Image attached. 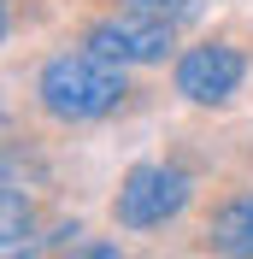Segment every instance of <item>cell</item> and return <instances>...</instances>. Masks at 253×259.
Segmentation results:
<instances>
[{"label":"cell","instance_id":"1","mask_svg":"<svg viewBox=\"0 0 253 259\" xmlns=\"http://www.w3.org/2000/svg\"><path fill=\"white\" fill-rule=\"evenodd\" d=\"M35 106L59 124H100V118L124 112L130 106V77L124 65L106 59L95 48H71L41 59L35 71Z\"/></svg>","mask_w":253,"mask_h":259},{"label":"cell","instance_id":"2","mask_svg":"<svg viewBox=\"0 0 253 259\" xmlns=\"http://www.w3.org/2000/svg\"><path fill=\"white\" fill-rule=\"evenodd\" d=\"M189 200H194V177L183 171V165L142 159V165L124 171V183H118V194H112V224L159 230V224H171V218H183Z\"/></svg>","mask_w":253,"mask_h":259},{"label":"cell","instance_id":"3","mask_svg":"<svg viewBox=\"0 0 253 259\" xmlns=\"http://www.w3.org/2000/svg\"><path fill=\"white\" fill-rule=\"evenodd\" d=\"M82 48L106 53L118 65H165L171 48H177V24L159 18V12H142V6H124L112 18H95L82 30Z\"/></svg>","mask_w":253,"mask_h":259},{"label":"cell","instance_id":"4","mask_svg":"<svg viewBox=\"0 0 253 259\" xmlns=\"http://www.w3.org/2000/svg\"><path fill=\"white\" fill-rule=\"evenodd\" d=\"M171 82H177V95L194 100V106H230L236 89L247 82V53L236 41H218V35L212 41H194V48L177 53Z\"/></svg>","mask_w":253,"mask_h":259},{"label":"cell","instance_id":"5","mask_svg":"<svg viewBox=\"0 0 253 259\" xmlns=\"http://www.w3.org/2000/svg\"><path fill=\"white\" fill-rule=\"evenodd\" d=\"M206 247L212 253H253V189L224 194L218 206L206 212Z\"/></svg>","mask_w":253,"mask_h":259},{"label":"cell","instance_id":"6","mask_svg":"<svg viewBox=\"0 0 253 259\" xmlns=\"http://www.w3.org/2000/svg\"><path fill=\"white\" fill-rule=\"evenodd\" d=\"M30 247V206L18 200V189H6V253Z\"/></svg>","mask_w":253,"mask_h":259},{"label":"cell","instance_id":"7","mask_svg":"<svg viewBox=\"0 0 253 259\" xmlns=\"http://www.w3.org/2000/svg\"><path fill=\"white\" fill-rule=\"evenodd\" d=\"M124 6H142V12H159L171 18V24H194V18L212 6V0H124Z\"/></svg>","mask_w":253,"mask_h":259}]
</instances>
